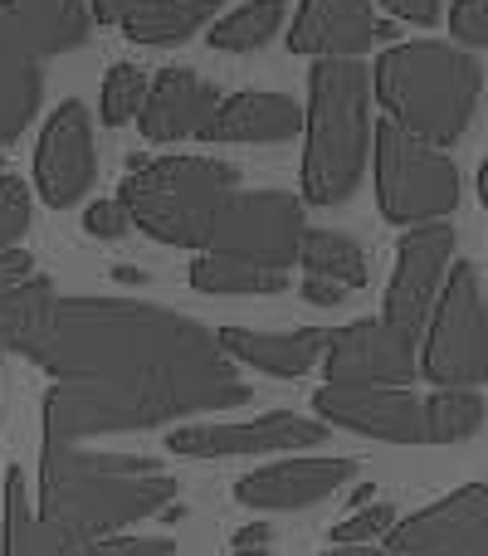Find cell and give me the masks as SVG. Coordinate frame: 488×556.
Listing matches in <instances>:
<instances>
[{
  "mask_svg": "<svg viewBox=\"0 0 488 556\" xmlns=\"http://www.w3.org/2000/svg\"><path fill=\"white\" fill-rule=\"evenodd\" d=\"M454 260V225L450 220H430V225H411L396 244V274L386 283V307L381 323L391 327L401 342L421 346V332L430 323V307L440 298V283L450 274Z\"/></svg>",
  "mask_w": 488,
  "mask_h": 556,
  "instance_id": "30bf717a",
  "label": "cell"
},
{
  "mask_svg": "<svg viewBox=\"0 0 488 556\" xmlns=\"http://www.w3.org/2000/svg\"><path fill=\"white\" fill-rule=\"evenodd\" d=\"M323 556H405V552H391V547H376V542H366V547H333Z\"/></svg>",
  "mask_w": 488,
  "mask_h": 556,
  "instance_id": "8d00e7d4",
  "label": "cell"
},
{
  "mask_svg": "<svg viewBox=\"0 0 488 556\" xmlns=\"http://www.w3.org/2000/svg\"><path fill=\"white\" fill-rule=\"evenodd\" d=\"M196 5H201V10H205V15H215V10H221V5H225V0H196Z\"/></svg>",
  "mask_w": 488,
  "mask_h": 556,
  "instance_id": "f35d334b",
  "label": "cell"
},
{
  "mask_svg": "<svg viewBox=\"0 0 488 556\" xmlns=\"http://www.w3.org/2000/svg\"><path fill=\"white\" fill-rule=\"evenodd\" d=\"M381 39H396V25L372 15V0H303L288 29V49L313 59H356Z\"/></svg>",
  "mask_w": 488,
  "mask_h": 556,
  "instance_id": "2e32d148",
  "label": "cell"
},
{
  "mask_svg": "<svg viewBox=\"0 0 488 556\" xmlns=\"http://www.w3.org/2000/svg\"><path fill=\"white\" fill-rule=\"evenodd\" d=\"M15 352L54 386L45 391V444L137 434L186 415L249 405V381L215 332L186 313L123 298H39Z\"/></svg>",
  "mask_w": 488,
  "mask_h": 556,
  "instance_id": "6da1fadb",
  "label": "cell"
},
{
  "mask_svg": "<svg viewBox=\"0 0 488 556\" xmlns=\"http://www.w3.org/2000/svg\"><path fill=\"white\" fill-rule=\"evenodd\" d=\"M88 15L84 0H0V54L5 59H54L68 49L88 45Z\"/></svg>",
  "mask_w": 488,
  "mask_h": 556,
  "instance_id": "9a60e30c",
  "label": "cell"
},
{
  "mask_svg": "<svg viewBox=\"0 0 488 556\" xmlns=\"http://www.w3.org/2000/svg\"><path fill=\"white\" fill-rule=\"evenodd\" d=\"M327 327H293V332H249V327H221L215 342L230 362H245L274 381H298L327 352Z\"/></svg>",
  "mask_w": 488,
  "mask_h": 556,
  "instance_id": "d6986e66",
  "label": "cell"
},
{
  "mask_svg": "<svg viewBox=\"0 0 488 556\" xmlns=\"http://www.w3.org/2000/svg\"><path fill=\"white\" fill-rule=\"evenodd\" d=\"M221 93L191 68H162L147 84V103L137 113L147 142H182V137H201V127L215 117Z\"/></svg>",
  "mask_w": 488,
  "mask_h": 556,
  "instance_id": "ac0fdd59",
  "label": "cell"
},
{
  "mask_svg": "<svg viewBox=\"0 0 488 556\" xmlns=\"http://www.w3.org/2000/svg\"><path fill=\"white\" fill-rule=\"evenodd\" d=\"M49 293H54V283H49L45 274H29V278H20V283L0 288V362L15 352V337H20V327H25V317L35 313V303Z\"/></svg>",
  "mask_w": 488,
  "mask_h": 556,
  "instance_id": "484cf974",
  "label": "cell"
},
{
  "mask_svg": "<svg viewBox=\"0 0 488 556\" xmlns=\"http://www.w3.org/2000/svg\"><path fill=\"white\" fill-rule=\"evenodd\" d=\"M172 538H98L74 556H172Z\"/></svg>",
  "mask_w": 488,
  "mask_h": 556,
  "instance_id": "4dcf8cb0",
  "label": "cell"
},
{
  "mask_svg": "<svg viewBox=\"0 0 488 556\" xmlns=\"http://www.w3.org/2000/svg\"><path fill=\"white\" fill-rule=\"evenodd\" d=\"M88 15L123 29L137 45H186L211 20L196 0H93Z\"/></svg>",
  "mask_w": 488,
  "mask_h": 556,
  "instance_id": "44dd1931",
  "label": "cell"
},
{
  "mask_svg": "<svg viewBox=\"0 0 488 556\" xmlns=\"http://www.w3.org/2000/svg\"><path fill=\"white\" fill-rule=\"evenodd\" d=\"M303 132V108L288 93H235L201 127L205 142H288Z\"/></svg>",
  "mask_w": 488,
  "mask_h": 556,
  "instance_id": "ffe728a7",
  "label": "cell"
},
{
  "mask_svg": "<svg viewBox=\"0 0 488 556\" xmlns=\"http://www.w3.org/2000/svg\"><path fill=\"white\" fill-rule=\"evenodd\" d=\"M98 176V147H93V117L78 98L59 103V113L45 123L35 152V186L54 211H68L88 195Z\"/></svg>",
  "mask_w": 488,
  "mask_h": 556,
  "instance_id": "4fadbf2b",
  "label": "cell"
},
{
  "mask_svg": "<svg viewBox=\"0 0 488 556\" xmlns=\"http://www.w3.org/2000/svg\"><path fill=\"white\" fill-rule=\"evenodd\" d=\"M235 181H240V172L230 162H211V156H157V162L127 166L117 205L127 211V225L152 235L157 244L205 250L225 195L240 191Z\"/></svg>",
  "mask_w": 488,
  "mask_h": 556,
  "instance_id": "5b68a950",
  "label": "cell"
},
{
  "mask_svg": "<svg viewBox=\"0 0 488 556\" xmlns=\"http://www.w3.org/2000/svg\"><path fill=\"white\" fill-rule=\"evenodd\" d=\"M327 440L323 420H303L293 410H268L254 420L235 425H182L166 434V450L186 459H230V454H284V450H313Z\"/></svg>",
  "mask_w": 488,
  "mask_h": 556,
  "instance_id": "8fae6325",
  "label": "cell"
},
{
  "mask_svg": "<svg viewBox=\"0 0 488 556\" xmlns=\"http://www.w3.org/2000/svg\"><path fill=\"white\" fill-rule=\"evenodd\" d=\"M39 98H45V78H39V64L0 54V147H10L29 123H35Z\"/></svg>",
  "mask_w": 488,
  "mask_h": 556,
  "instance_id": "603a6c76",
  "label": "cell"
},
{
  "mask_svg": "<svg viewBox=\"0 0 488 556\" xmlns=\"http://www.w3.org/2000/svg\"><path fill=\"white\" fill-rule=\"evenodd\" d=\"M29 274H35V260H29L25 250H5V254H0V288L20 283V278H29Z\"/></svg>",
  "mask_w": 488,
  "mask_h": 556,
  "instance_id": "e575fe53",
  "label": "cell"
},
{
  "mask_svg": "<svg viewBox=\"0 0 488 556\" xmlns=\"http://www.w3.org/2000/svg\"><path fill=\"white\" fill-rule=\"evenodd\" d=\"M0 172H5V166H0Z\"/></svg>",
  "mask_w": 488,
  "mask_h": 556,
  "instance_id": "ab89813d",
  "label": "cell"
},
{
  "mask_svg": "<svg viewBox=\"0 0 488 556\" xmlns=\"http://www.w3.org/2000/svg\"><path fill=\"white\" fill-rule=\"evenodd\" d=\"M84 230L93 235V240H123L133 225H127V211L117 201H98V205H88Z\"/></svg>",
  "mask_w": 488,
  "mask_h": 556,
  "instance_id": "1f68e13d",
  "label": "cell"
},
{
  "mask_svg": "<svg viewBox=\"0 0 488 556\" xmlns=\"http://www.w3.org/2000/svg\"><path fill=\"white\" fill-rule=\"evenodd\" d=\"M313 410L327 425L386 444H464L484 430L479 391L411 395L405 386H323Z\"/></svg>",
  "mask_w": 488,
  "mask_h": 556,
  "instance_id": "8992f818",
  "label": "cell"
},
{
  "mask_svg": "<svg viewBox=\"0 0 488 556\" xmlns=\"http://www.w3.org/2000/svg\"><path fill=\"white\" fill-rule=\"evenodd\" d=\"M284 25V0H249V5L230 10L225 20L211 25V49H225V54H254Z\"/></svg>",
  "mask_w": 488,
  "mask_h": 556,
  "instance_id": "cb8c5ba5",
  "label": "cell"
},
{
  "mask_svg": "<svg viewBox=\"0 0 488 556\" xmlns=\"http://www.w3.org/2000/svg\"><path fill=\"white\" fill-rule=\"evenodd\" d=\"M381 542L405 556H488V489L464 483L460 493L396 522Z\"/></svg>",
  "mask_w": 488,
  "mask_h": 556,
  "instance_id": "7c38bea8",
  "label": "cell"
},
{
  "mask_svg": "<svg viewBox=\"0 0 488 556\" xmlns=\"http://www.w3.org/2000/svg\"><path fill=\"white\" fill-rule=\"evenodd\" d=\"M182 483L142 454H93L84 444H45L39 498L25 473L5 469L0 489V556H74L88 542L166 513Z\"/></svg>",
  "mask_w": 488,
  "mask_h": 556,
  "instance_id": "7a4b0ae2",
  "label": "cell"
},
{
  "mask_svg": "<svg viewBox=\"0 0 488 556\" xmlns=\"http://www.w3.org/2000/svg\"><path fill=\"white\" fill-rule=\"evenodd\" d=\"M298 264L313 278H333L342 288H362L366 283V254L352 235L342 230H303L298 244Z\"/></svg>",
  "mask_w": 488,
  "mask_h": 556,
  "instance_id": "7402d4cb",
  "label": "cell"
},
{
  "mask_svg": "<svg viewBox=\"0 0 488 556\" xmlns=\"http://www.w3.org/2000/svg\"><path fill=\"white\" fill-rule=\"evenodd\" d=\"M372 152H376V205H381L386 220L411 230V225H430L454 215V205H460V166H454L450 152L401 132L386 117L372 127Z\"/></svg>",
  "mask_w": 488,
  "mask_h": 556,
  "instance_id": "ba28073f",
  "label": "cell"
},
{
  "mask_svg": "<svg viewBox=\"0 0 488 556\" xmlns=\"http://www.w3.org/2000/svg\"><path fill=\"white\" fill-rule=\"evenodd\" d=\"M191 283L201 293H284L288 274H264V269H249V264H230V260H201L191 264Z\"/></svg>",
  "mask_w": 488,
  "mask_h": 556,
  "instance_id": "d4e9b609",
  "label": "cell"
},
{
  "mask_svg": "<svg viewBox=\"0 0 488 556\" xmlns=\"http://www.w3.org/2000/svg\"><path fill=\"white\" fill-rule=\"evenodd\" d=\"M29 230V191L20 176L0 172V254L15 250Z\"/></svg>",
  "mask_w": 488,
  "mask_h": 556,
  "instance_id": "83f0119b",
  "label": "cell"
},
{
  "mask_svg": "<svg viewBox=\"0 0 488 556\" xmlns=\"http://www.w3.org/2000/svg\"><path fill=\"white\" fill-rule=\"evenodd\" d=\"M376 103L386 108V123L421 137L430 147H450L474 123L484 88V64L464 49L435 45V39H411L391 45L372 68Z\"/></svg>",
  "mask_w": 488,
  "mask_h": 556,
  "instance_id": "3957f363",
  "label": "cell"
},
{
  "mask_svg": "<svg viewBox=\"0 0 488 556\" xmlns=\"http://www.w3.org/2000/svg\"><path fill=\"white\" fill-rule=\"evenodd\" d=\"M415 376L435 381L440 391H474L488 381V307L479 264H454L450 283H440L430 323L421 332Z\"/></svg>",
  "mask_w": 488,
  "mask_h": 556,
  "instance_id": "52a82bcc",
  "label": "cell"
},
{
  "mask_svg": "<svg viewBox=\"0 0 488 556\" xmlns=\"http://www.w3.org/2000/svg\"><path fill=\"white\" fill-rule=\"evenodd\" d=\"M147 103V74L137 64H113L103 78V123L108 127H123L142 113Z\"/></svg>",
  "mask_w": 488,
  "mask_h": 556,
  "instance_id": "4316f807",
  "label": "cell"
},
{
  "mask_svg": "<svg viewBox=\"0 0 488 556\" xmlns=\"http://www.w3.org/2000/svg\"><path fill=\"white\" fill-rule=\"evenodd\" d=\"M372 493H376V489H372V483H362V489H356V493H352V503H356V508H366V503H372Z\"/></svg>",
  "mask_w": 488,
  "mask_h": 556,
  "instance_id": "74e56055",
  "label": "cell"
},
{
  "mask_svg": "<svg viewBox=\"0 0 488 556\" xmlns=\"http://www.w3.org/2000/svg\"><path fill=\"white\" fill-rule=\"evenodd\" d=\"M347 479H356V459H278L268 469H254L235 483V503L264 513H293L333 498Z\"/></svg>",
  "mask_w": 488,
  "mask_h": 556,
  "instance_id": "e0dca14e",
  "label": "cell"
},
{
  "mask_svg": "<svg viewBox=\"0 0 488 556\" xmlns=\"http://www.w3.org/2000/svg\"><path fill=\"white\" fill-rule=\"evenodd\" d=\"M327 386H411L415 346L401 342L381 317L347 323L327 337Z\"/></svg>",
  "mask_w": 488,
  "mask_h": 556,
  "instance_id": "5bb4252c",
  "label": "cell"
},
{
  "mask_svg": "<svg viewBox=\"0 0 488 556\" xmlns=\"http://www.w3.org/2000/svg\"><path fill=\"white\" fill-rule=\"evenodd\" d=\"M450 35L460 45H488V0H454L450 5Z\"/></svg>",
  "mask_w": 488,
  "mask_h": 556,
  "instance_id": "f546056e",
  "label": "cell"
},
{
  "mask_svg": "<svg viewBox=\"0 0 488 556\" xmlns=\"http://www.w3.org/2000/svg\"><path fill=\"white\" fill-rule=\"evenodd\" d=\"M235 556H268V528L264 522L235 532Z\"/></svg>",
  "mask_w": 488,
  "mask_h": 556,
  "instance_id": "d590c367",
  "label": "cell"
},
{
  "mask_svg": "<svg viewBox=\"0 0 488 556\" xmlns=\"http://www.w3.org/2000/svg\"><path fill=\"white\" fill-rule=\"evenodd\" d=\"M396 20H411V25H435L440 20V0H381Z\"/></svg>",
  "mask_w": 488,
  "mask_h": 556,
  "instance_id": "836d02e7",
  "label": "cell"
},
{
  "mask_svg": "<svg viewBox=\"0 0 488 556\" xmlns=\"http://www.w3.org/2000/svg\"><path fill=\"white\" fill-rule=\"evenodd\" d=\"M308 215L303 201L288 191H230L211 225V240L201 254L211 260L249 264L264 274H288L298 264Z\"/></svg>",
  "mask_w": 488,
  "mask_h": 556,
  "instance_id": "9c48e42d",
  "label": "cell"
},
{
  "mask_svg": "<svg viewBox=\"0 0 488 556\" xmlns=\"http://www.w3.org/2000/svg\"><path fill=\"white\" fill-rule=\"evenodd\" d=\"M391 528H396V508H391V503H366L356 518L337 522L333 542H337V547H366V542H381Z\"/></svg>",
  "mask_w": 488,
  "mask_h": 556,
  "instance_id": "f1b7e54d",
  "label": "cell"
},
{
  "mask_svg": "<svg viewBox=\"0 0 488 556\" xmlns=\"http://www.w3.org/2000/svg\"><path fill=\"white\" fill-rule=\"evenodd\" d=\"M303 201L342 205L362 186L372 156V74L356 59H317L308 74Z\"/></svg>",
  "mask_w": 488,
  "mask_h": 556,
  "instance_id": "277c9868",
  "label": "cell"
},
{
  "mask_svg": "<svg viewBox=\"0 0 488 556\" xmlns=\"http://www.w3.org/2000/svg\"><path fill=\"white\" fill-rule=\"evenodd\" d=\"M347 293L352 288L333 283V278H313V274L303 278V303H313V307H337V303H347Z\"/></svg>",
  "mask_w": 488,
  "mask_h": 556,
  "instance_id": "d6a6232c",
  "label": "cell"
}]
</instances>
